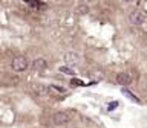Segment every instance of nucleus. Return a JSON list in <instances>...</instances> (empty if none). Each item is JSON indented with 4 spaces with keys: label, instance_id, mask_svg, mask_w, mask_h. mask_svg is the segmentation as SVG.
<instances>
[{
    "label": "nucleus",
    "instance_id": "11",
    "mask_svg": "<svg viewBox=\"0 0 147 128\" xmlns=\"http://www.w3.org/2000/svg\"><path fill=\"white\" fill-rule=\"evenodd\" d=\"M60 72H61V73H66V75H75V72H74L72 69H69L67 66H63V67H60Z\"/></svg>",
    "mask_w": 147,
    "mask_h": 128
},
{
    "label": "nucleus",
    "instance_id": "8",
    "mask_svg": "<svg viewBox=\"0 0 147 128\" xmlns=\"http://www.w3.org/2000/svg\"><path fill=\"white\" fill-rule=\"evenodd\" d=\"M46 66H48V63H46V59H43V58H37L35 61L32 63V67H34V70H38V72L45 70Z\"/></svg>",
    "mask_w": 147,
    "mask_h": 128
},
{
    "label": "nucleus",
    "instance_id": "13",
    "mask_svg": "<svg viewBox=\"0 0 147 128\" xmlns=\"http://www.w3.org/2000/svg\"><path fill=\"white\" fill-rule=\"evenodd\" d=\"M118 104H119V102H110V105H109V110H113L115 107H118Z\"/></svg>",
    "mask_w": 147,
    "mask_h": 128
},
{
    "label": "nucleus",
    "instance_id": "4",
    "mask_svg": "<svg viewBox=\"0 0 147 128\" xmlns=\"http://www.w3.org/2000/svg\"><path fill=\"white\" fill-rule=\"evenodd\" d=\"M115 81H117V84L119 85H130L132 84V76L129 75V73H118L117 78H115Z\"/></svg>",
    "mask_w": 147,
    "mask_h": 128
},
{
    "label": "nucleus",
    "instance_id": "15",
    "mask_svg": "<svg viewBox=\"0 0 147 128\" xmlns=\"http://www.w3.org/2000/svg\"><path fill=\"white\" fill-rule=\"evenodd\" d=\"M146 89H147V87H146Z\"/></svg>",
    "mask_w": 147,
    "mask_h": 128
},
{
    "label": "nucleus",
    "instance_id": "10",
    "mask_svg": "<svg viewBox=\"0 0 147 128\" xmlns=\"http://www.w3.org/2000/svg\"><path fill=\"white\" fill-rule=\"evenodd\" d=\"M32 89L35 90L37 95H46L48 93V89L45 85H40V84H32Z\"/></svg>",
    "mask_w": 147,
    "mask_h": 128
},
{
    "label": "nucleus",
    "instance_id": "5",
    "mask_svg": "<svg viewBox=\"0 0 147 128\" xmlns=\"http://www.w3.org/2000/svg\"><path fill=\"white\" fill-rule=\"evenodd\" d=\"M48 93L54 95V96H64L67 93V90L63 89V87H58V85H49L48 87Z\"/></svg>",
    "mask_w": 147,
    "mask_h": 128
},
{
    "label": "nucleus",
    "instance_id": "12",
    "mask_svg": "<svg viewBox=\"0 0 147 128\" xmlns=\"http://www.w3.org/2000/svg\"><path fill=\"white\" fill-rule=\"evenodd\" d=\"M89 9H87V6L86 5H80V6L77 8V14H86Z\"/></svg>",
    "mask_w": 147,
    "mask_h": 128
},
{
    "label": "nucleus",
    "instance_id": "6",
    "mask_svg": "<svg viewBox=\"0 0 147 128\" xmlns=\"http://www.w3.org/2000/svg\"><path fill=\"white\" fill-rule=\"evenodd\" d=\"M121 93H123L124 96H126V98H127L129 101H132V102H135V104H141V99H140V98H138V96H136V95H133V93H132V91H130V90H129V89H127V87H126V85H124V87H123V90H121Z\"/></svg>",
    "mask_w": 147,
    "mask_h": 128
},
{
    "label": "nucleus",
    "instance_id": "3",
    "mask_svg": "<svg viewBox=\"0 0 147 128\" xmlns=\"http://www.w3.org/2000/svg\"><path fill=\"white\" fill-rule=\"evenodd\" d=\"M129 18H130V21L133 23V25H142V23L146 21V17H144V14L140 12V11H133L130 12V15H129Z\"/></svg>",
    "mask_w": 147,
    "mask_h": 128
},
{
    "label": "nucleus",
    "instance_id": "9",
    "mask_svg": "<svg viewBox=\"0 0 147 128\" xmlns=\"http://www.w3.org/2000/svg\"><path fill=\"white\" fill-rule=\"evenodd\" d=\"M25 2H28V3H29V6L38 9V11H45V9L48 8V5L43 3V2H38V0H25Z\"/></svg>",
    "mask_w": 147,
    "mask_h": 128
},
{
    "label": "nucleus",
    "instance_id": "2",
    "mask_svg": "<svg viewBox=\"0 0 147 128\" xmlns=\"http://www.w3.org/2000/svg\"><path fill=\"white\" fill-rule=\"evenodd\" d=\"M69 121H71V114L66 113V111H58V113H55L54 117H52V122L55 125H64V123H67Z\"/></svg>",
    "mask_w": 147,
    "mask_h": 128
},
{
    "label": "nucleus",
    "instance_id": "1",
    "mask_svg": "<svg viewBox=\"0 0 147 128\" xmlns=\"http://www.w3.org/2000/svg\"><path fill=\"white\" fill-rule=\"evenodd\" d=\"M12 70H16V72H25L26 69H28V59L25 57H16L12 59Z\"/></svg>",
    "mask_w": 147,
    "mask_h": 128
},
{
    "label": "nucleus",
    "instance_id": "7",
    "mask_svg": "<svg viewBox=\"0 0 147 128\" xmlns=\"http://www.w3.org/2000/svg\"><path fill=\"white\" fill-rule=\"evenodd\" d=\"M64 61L67 64H71V66H74V64H77L80 61V57H78V53H75V52H67L64 55Z\"/></svg>",
    "mask_w": 147,
    "mask_h": 128
},
{
    "label": "nucleus",
    "instance_id": "14",
    "mask_svg": "<svg viewBox=\"0 0 147 128\" xmlns=\"http://www.w3.org/2000/svg\"><path fill=\"white\" fill-rule=\"evenodd\" d=\"M83 82L81 81H72V85H81Z\"/></svg>",
    "mask_w": 147,
    "mask_h": 128
}]
</instances>
